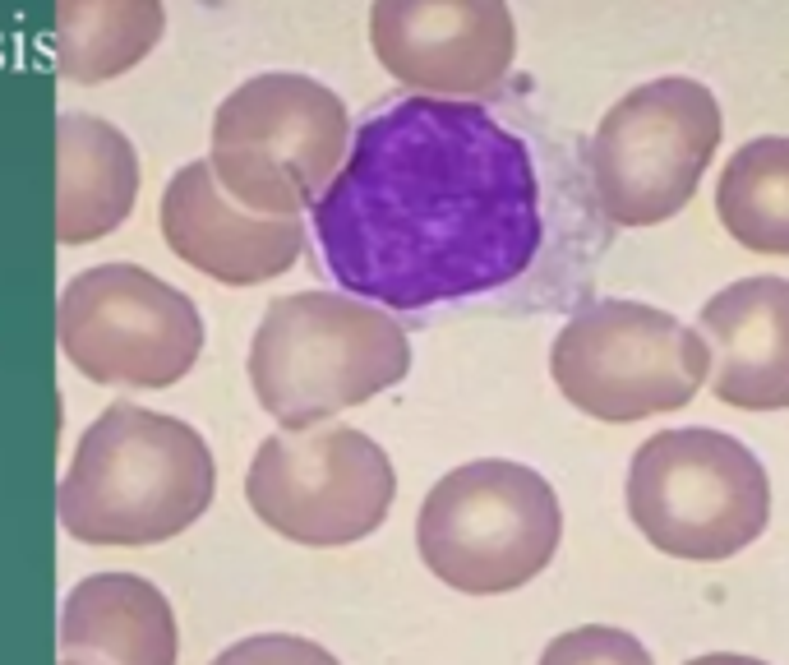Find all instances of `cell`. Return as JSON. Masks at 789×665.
I'll return each mask as SVG.
<instances>
[{
  "mask_svg": "<svg viewBox=\"0 0 789 665\" xmlns=\"http://www.w3.org/2000/svg\"><path fill=\"white\" fill-rule=\"evenodd\" d=\"M716 218L743 250L789 254V139L762 134L734 148L716 185Z\"/></svg>",
  "mask_w": 789,
  "mask_h": 665,
  "instance_id": "cell-17",
  "label": "cell"
},
{
  "mask_svg": "<svg viewBox=\"0 0 789 665\" xmlns=\"http://www.w3.org/2000/svg\"><path fill=\"white\" fill-rule=\"evenodd\" d=\"M536 665H656L651 652L633 638L628 629H610V624H586V629H568L540 652Z\"/></svg>",
  "mask_w": 789,
  "mask_h": 665,
  "instance_id": "cell-18",
  "label": "cell"
},
{
  "mask_svg": "<svg viewBox=\"0 0 789 665\" xmlns=\"http://www.w3.org/2000/svg\"><path fill=\"white\" fill-rule=\"evenodd\" d=\"M628 518L660 555L720 564L766 532L771 481L725 430H660L628 462Z\"/></svg>",
  "mask_w": 789,
  "mask_h": 665,
  "instance_id": "cell-6",
  "label": "cell"
},
{
  "mask_svg": "<svg viewBox=\"0 0 789 665\" xmlns=\"http://www.w3.org/2000/svg\"><path fill=\"white\" fill-rule=\"evenodd\" d=\"M162 0H56L51 56L65 84H107L162 42Z\"/></svg>",
  "mask_w": 789,
  "mask_h": 665,
  "instance_id": "cell-16",
  "label": "cell"
},
{
  "mask_svg": "<svg viewBox=\"0 0 789 665\" xmlns=\"http://www.w3.org/2000/svg\"><path fill=\"white\" fill-rule=\"evenodd\" d=\"M370 47L407 93L485 97L513 70L517 24L508 0H374Z\"/></svg>",
  "mask_w": 789,
  "mask_h": 665,
  "instance_id": "cell-11",
  "label": "cell"
},
{
  "mask_svg": "<svg viewBox=\"0 0 789 665\" xmlns=\"http://www.w3.org/2000/svg\"><path fill=\"white\" fill-rule=\"evenodd\" d=\"M139 199V153L111 121L65 111L56 121V241H102Z\"/></svg>",
  "mask_w": 789,
  "mask_h": 665,
  "instance_id": "cell-15",
  "label": "cell"
},
{
  "mask_svg": "<svg viewBox=\"0 0 789 665\" xmlns=\"http://www.w3.org/2000/svg\"><path fill=\"white\" fill-rule=\"evenodd\" d=\"M351 144L347 102L296 70L250 74L213 111L208 167L240 208L300 218L333 185Z\"/></svg>",
  "mask_w": 789,
  "mask_h": 665,
  "instance_id": "cell-4",
  "label": "cell"
},
{
  "mask_svg": "<svg viewBox=\"0 0 789 665\" xmlns=\"http://www.w3.org/2000/svg\"><path fill=\"white\" fill-rule=\"evenodd\" d=\"M60 656L79 665H176L180 629L162 587L139 573H93L60 605Z\"/></svg>",
  "mask_w": 789,
  "mask_h": 665,
  "instance_id": "cell-14",
  "label": "cell"
},
{
  "mask_svg": "<svg viewBox=\"0 0 789 665\" xmlns=\"http://www.w3.org/2000/svg\"><path fill=\"white\" fill-rule=\"evenodd\" d=\"M157 218H162V236H167L171 254H180L204 278L227 282V287H254V282L282 278L305 254V222L263 218V213L240 208L217 185L208 158L171 171Z\"/></svg>",
  "mask_w": 789,
  "mask_h": 665,
  "instance_id": "cell-12",
  "label": "cell"
},
{
  "mask_svg": "<svg viewBox=\"0 0 789 665\" xmlns=\"http://www.w3.org/2000/svg\"><path fill=\"white\" fill-rule=\"evenodd\" d=\"M711 351V393L739 412L789 407V278H743L697 315Z\"/></svg>",
  "mask_w": 789,
  "mask_h": 665,
  "instance_id": "cell-13",
  "label": "cell"
},
{
  "mask_svg": "<svg viewBox=\"0 0 789 665\" xmlns=\"http://www.w3.org/2000/svg\"><path fill=\"white\" fill-rule=\"evenodd\" d=\"M56 338L93 384L171 388L204 351V319L185 291L148 268L97 264L60 291Z\"/></svg>",
  "mask_w": 789,
  "mask_h": 665,
  "instance_id": "cell-10",
  "label": "cell"
},
{
  "mask_svg": "<svg viewBox=\"0 0 789 665\" xmlns=\"http://www.w3.org/2000/svg\"><path fill=\"white\" fill-rule=\"evenodd\" d=\"M217 495V462L180 416L116 402L88 425L56 495L60 527L84 545H162Z\"/></svg>",
  "mask_w": 789,
  "mask_h": 665,
  "instance_id": "cell-2",
  "label": "cell"
},
{
  "mask_svg": "<svg viewBox=\"0 0 789 665\" xmlns=\"http://www.w3.org/2000/svg\"><path fill=\"white\" fill-rule=\"evenodd\" d=\"M540 250L536 148L480 97H379L305 213L314 273L407 319L513 291Z\"/></svg>",
  "mask_w": 789,
  "mask_h": 665,
  "instance_id": "cell-1",
  "label": "cell"
},
{
  "mask_svg": "<svg viewBox=\"0 0 789 665\" xmlns=\"http://www.w3.org/2000/svg\"><path fill=\"white\" fill-rule=\"evenodd\" d=\"M397 499L383 444L356 425L277 430L245 472V504L268 532L310 550L356 545L379 532Z\"/></svg>",
  "mask_w": 789,
  "mask_h": 665,
  "instance_id": "cell-9",
  "label": "cell"
},
{
  "mask_svg": "<svg viewBox=\"0 0 789 665\" xmlns=\"http://www.w3.org/2000/svg\"><path fill=\"white\" fill-rule=\"evenodd\" d=\"M60 665H79V661H65V656H60Z\"/></svg>",
  "mask_w": 789,
  "mask_h": 665,
  "instance_id": "cell-21",
  "label": "cell"
},
{
  "mask_svg": "<svg viewBox=\"0 0 789 665\" xmlns=\"http://www.w3.org/2000/svg\"><path fill=\"white\" fill-rule=\"evenodd\" d=\"M250 388L282 430H310L370 402L411 370L397 315L342 291H296L263 310L250 338Z\"/></svg>",
  "mask_w": 789,
  "mask_h": 665,
  "instance_id": "cell-3",
  "label": "cell"
},
{
  "mask_svg": "<svg viewBox=\"0 0 789 665\" xmlns=\"http://www.w3.org/2000/svg\"><path fill=\"white\" fill-rule=\"evenodd\" d=\"M563 536L554 485L522 462L480 458L434 481L416 513L425 569L462 596H503L550 569Z\"/></svg>",
  "mask_w": 789,
  "mask_h": 665,
  "instance_id": "cell-5",
  "label": "cell"
},
{
  "mask_svg": "<svg viewBox=\"0 0 789 665\" xmlns=\"http://www.w3.org/2000/svg\"><path fill=\"white\" fill-rule=\"evenodd\" d=\"M688 665H766L757 661V656H739V652H711V656H697V661Z\"/></svg>",
  "mask_w": 789,
  "mask_h": 665,
  "instance_id": "cell-20",
  "label": "cell"
},
{
  "mask_svg": "<svg viewBox=\"0 0 789 665\" xmlns=\"http://www.w3.org/2000/svg\"><path fill=\"white\" fill-rule=\"evenodd\" d=\"M550 375L577 412L628 425L688 407L711 375V351L656 305L591 301L559 328Z\"/></svg>",
  "mask_w": 789,
  "mask_h": 665,
  "instance_id": "cell-8",
  "label": "cell"
},
{
  "mask_svg": "<svg viewBox=\"0 0 789 665\" xmlns=\"http://www.w3.org/2000/svg\"><path fill=\"white\" fill-rule=\"evenodd\" d=\"M725 116L697 79H651L619 97L591 134V190L614 227H656L688 208L716 158Z\"/></svg>",
  "mask_w": 789,
  "mask_h": 665,
  "instance_id": "cell-7",
  "label": "cell"
},
{
  "mask_svg": "<svg viewBox=\"0 0 789 665\" xmlns=\"http://www.w3.org/2000/svg\"><path fill=\"white\" fill-rule=\"evenodd\" d=\"M208 665H342L328 647L300 638V633H254V638L231 642Z\"/></svg>",
  "mask_w": 789,
  "mask_h": 665,
  "instance_id": "cell-19",
  "label": "cell"
}]
</instances>
